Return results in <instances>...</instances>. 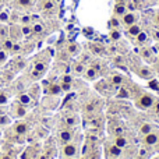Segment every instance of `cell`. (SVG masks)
<instances>
[{"mask_svg":"<svg viewBox=\"0 0 159 159\" xmlns=\"http://www.w3.org/2000/svg\"><path fill=\"white\" fill-rule=\"evenodd\" d=\"M48 70V61H42L38 60L34 63V66L31 67V71H30V77L32 80H39L43 77V74L46 73Z\"/></svg>","mask_w":159,"mask_h":159,"instance_id":"1","label":"cell"},{"mask_svg":"<svg viewBox=\"0 0 159 159\" xmlns=\"http://www.w3.org/2000/svg\"><path fill=\"white\" fill-rule=\"evenodd\" d=\"M155 103V96L152 95V93H143V95L140 96V98L135 101V106L138 107V109L141 110H148L151 109L152 106H154Z\"/></svg>","mask_w":159,"mask_h":159,"instance_id":"2","label":"cell"},{"mask_svg":"<svg viewBox=\"0 0 159 159\" xmlns=\"http://www.w3.org/2000/svg\"><path fill=\"white\" fill-rule=\"evenodd\" d=\"M78 149H80L78 144L71 141V143H67L61 147L60 155H61V158H64V159H73L78 155Z\"/></svg>","mask_w":159,"mask_h":159,"instance_id":"3","label":"cell"},{"mask_svg":"<svg viewBox=\"0 0 159 159\" xmlns=\"http://www.w3.org/2000/svg\"><path fill=\"white\" fill-rule=\"evenodd\" d=\"M28 112V107H25L24 105H21L18 101L14 102L13 105H11V113H13L14 116H17V117H22V116H25Z\"/></svg>","mask_w":159,"mask_h":159,"instance_id":"4","label":"cell"},{"mask_svg":"<svg viewBox=\"0 0 159 159\" xmlns=\"http://www.w3.org/2000/svg\"><path fill=\"white\" fill-rule=\"evenodd\" d=\"M159 143V134L155 131H151L144 135V144L147 147H155Z\"/></svg>","mask_w":159,"mask_h":159,"instance_id":"5","label":"cell"},{"mask_svg":"<svg viewBox=\"0 0 159 159\" xmlns=\"http://www.w3.org/2000/svg\"><path fill=\"white\" fill-rule=\"evenodd\" d=\"M59 141H60V144H67V143H71L73 138H74V133L71 131V130H61L60 133H59L57 135Z\"/></svg>","mask_w":159,"mask_h":159,"instance_id":"6","label":"cell"},{"mask_svg":"<svg viewBox=\"0 0 159 159\" xmlns=\"http://www.w3.org/2000/svg\"><path fill=\"white\" fill-rule=\"evenodd\" d=\"M11 129H13L14 134L25 135L28 131V124L24 123V121H17V123H14V126H11Z\"/></svg>","mask_w":159,"mask_h":159,"instance_id":"7","label":"cell"},{"mask_svg":"<svg viewBox=\"0 0 159 159\" xmlns=\"http://www.w3.org/2000/svg\"><path fill=\"white\" fill-rule=\"evenodd\" d=\"M137 20H138V17H137V14L135 13H126L123 17H121V22H123V25L124 27H127V28H129L130 25L135 24Z\"/></svg>","mask_w":159,"mask_h":159,"instance_id":"8","label":"cell"},{"mask_svg":"<svg viewBox=\"0 0 159 159\" xmlns=\"http://www.w3.org/2000/svg\"><path fill=\"white\" fill-rule=\"evenodd\" d=\"M106 151H107V154H109V157H112V158H119L121 155V152H123V149L121 148H119L117 145H115V144H109L107 145V148H106Z\"/></svg>","mask_w":159,"mask_h":159,"instance_id":"9","label":"cell"},{"mask_svg":"<svg viewBox=\"0 0 159 159\" xmlns=\"http://www.w3.org/2000/svg\"><path fill=\"white\" fill-rule=\"evenodd\" d=\"M14 45H16V42L13 41V39L8 36V38H6V39H3V41H0V46L3 48V49L6 50V52L10 55L11 52H13V48H14Z\"/></svg>","mask_w":159,"mask_h":159,"instance_id":"10","label":"cell"},{"mask_svg":"<svg viewBox=\"0 0 159 159\" xmlns=\"http://www.w3.org/2000/svg\"><path fill=\"white\" fill-rule=\"evenodd\" d=\"M34 4V0H14L13 2V6L16 8H30L31 6Z\"/></svg>","mask_w":159,"mask_h":159,"instance_id":"11","label":"cell"},{"mask_svg":"<svg viewBox=\"0 0 159 159\" xmlns=\"http://www.w3.org/2000/svg\"><path fill=\"white\" fill-rule=\"evenodd\" d=\"M63 92V89H61L60 84H55V82H52V84H49V87L46 88V93H49V95H59V93Z\"/></svg>","mask_w":159,"mask_h":159,"instance_id":"12","label":"cell"},{"mask_svg":"<svg viewBox=\"0 0 159 159\" xmlns=\"http://www.w3.org/2000/svg\"><path fill=\"white\" fill-rule=\"evenodd\" d=\"M18 102L21 105H24L25 107H30V106H32V105H34L32 98H31L28 93H22V95H20L18 96Z\"/></svg>","mask_w":159,"mask_h":159,"instance_id":"13","label":"cell"},{"mask_svg":"<svg viewBox=\"0 0 159 159\" xmlns=\"http://www.w3.org/2000/svg\"><path fill=\"white\" fill-rule=\"evenodd\" d=\"M115 16H120V17H123L124 14L127 13V8H126V4L124 3H116L115 4Z\"/></svg>","mask_w":159,"mask_h":159,"instance_id":"14","label":"cell"},{"mask_svg":"<svg viewBox=\"0 0 159 159\" xmlns=\"http://www.w3.org/2000/svg\"><path fill=\"white\" fill-rule=\"evenodd\" d=\"M113 144H115V145H117L119 148L124 149L127 145H129V141H127V138H126V137H121V135H117V137L115 138V141H113Z\"/></svg>","mask_w":159,"mask_h":159,"instance_id":"15","label":"cell"},{"mask_svg":"<svg viewBox=\"0 0 159 159\" xmlns=\"http://www.w3.org/2000/svg\"><path fill=\"white\" fill-rule=\"evenodd\" d=\"M141 31H143V30H141V27L137 24V22H135V24H133V25H130V27L127 28V34H129L130 36H134V38L141 32Z\"/></svg>","mask_w":159,"mask_h":159,"instance_id":"16","label":"cell"},{"mask_svg":"<svg viewBox=\"0 0 159 159\" xmlns=\"http://www.w3.org/2000/svg\"><path fill=\"white\" fill-rule=\"evenodd\" d=\"M10 36V28L4 24H0V41L8 38Z\"/></svg>","mask_w":159,"mask_h":159,"instance_id":"17","label":"cell"},{"mask_svg":"<svg viewBox=\"0 0 159 159\" xmlns=\"http://www.w3.org/2000/svg\"><path fill=\"white\" fill-rule=\"evenodd\" d=\"M135 39H137V43L144 45L147 41H148V34H147V32H144V31H141V32L138 34L137 36H135Z\"/></svg>","mask_w":159,"mask_h":159,"instance_id":"18","label":"cell"},{"mask_svg":"<svg viewBox=\"0 0 159 159\" xmlns=\"http://www.w3.org/2000/svg\"><path fill=\"white\" fill-rule=\"evenodd\" d=\"M8 61V53L0 46V66H4Z\"/></svg>","mask_w":159,"mask_h":159,"instance_id":"19","label":"cell"},{"mask_svg":"<svg viewBox=\"0 0 159 159\" xmlns=\"http://www.w3.org/2000/svg\"><path fill=\"white\" fill-rule=\"evenodd\" d=\"M8 103V95L4 91H0V106H6Z\"/></svg>","mask_w":159,"mask_h":159,"instance_id":"20","label":"cell"},{"mask_svg":"<svg viewBox=\"0 0 159 159\" xmlns=\"http://www.w3.org/2000/svg\"><path fill=\"white\" fill-rule=\"evenodd\" d=\"M151 131H154V126H152V124H143V126H141V133H143L144 135L145 134H148V133H151Z\"/></svg>","mask_w":159,"mask_h":159,"instance_id":"21","label":"cell"},{"mask_svg":"<svg viewBox=\"0 0 159 159\" xmlns=\"http://www.w3.org/2000/svg\"><path fill=\"white\" fill-rule=\"evenodd\" d=\"M43 31V27H42L41 24H35L32 27V32H36V34H39V32H42Z\"/></svg>","mask_w":159,"mask_h":159,"instance_id":"22","label":"cell"},{"mask_svg":"<svg viewBox=\"0 0 159 159\" xmlns=\"http://www.w3.org/2000/svg\"><path fill=\"white\" fill-rule=\"evenodd\" d=\"M110 38L115 39V41L120 39V32H119V31H112V32H110Z\"/></svg>","mask_w":159,"mask_h":159,"instance_id":"23","label":"cell"},{"mask_svg":"<svg viewBox=\"0 0 159 159\" xmlns=\"http://www.w3.org/2000/svg\"><path fill=\"white\" fill-rule=\"evenodd\" d=\"M112 81H113V84H121L123 82V77H120V75H115V77L112 78Z\"/></svg>","mask_w":159,"mask_h":159,"instance_id":"24","label":"cell"},{"mask_svg":"<svg viewBox=\"0 0 159 159\" xmlns=\"http://www.w3.org/2000/svg\"><path fill=\"white\" fill-rule=\"evenodd\" d=\"M84 66H81V64H78V66H75V73H78V74H81V73H84Z\"/></svg>","mask_w":159,"mask_h":159,"instance_id":"25","label":"cell"},{"mask_svg":"<svg viewBox=\"0 0 159 159\" xmlns=\"http://www.w3.org/2000/svg\"><path fill=\"white\" fill-rule=\"evenodd\" d=\"M66 121H67V123H69V124H71V126H73V124H75V123H77V119H74V117H69Z\"/></svg>","mask_w":159,"mask_h":159,"instance_id":"26","label":"cell"},{"mask_svg":"<svg viewBox=\"0 0 159 159\" xmlns=\"http://www.w3.org/2000/svg\"><path fill=\"white\" fill-rule=\"evenodd\" d=\"M110 24H112L113 27H119V21H117V20H115V18H113L112 21H110Z\"/></svg>","mask_w":159,"mask_h":159,"instance_id":"27","label":"cell"},{"mask_svg":"<svg viewBox=\"0 0 159 159\" xmlns=\"http://www.w3.org/2000/svg\"><path fill=\"white\" fill-rule=\"evenodd\" d=\"M155 22H157V24L159 25V11H157V13H155Z\"/></svg>","mask_w":159,"mask_h":159,"instance_id":"28","label":"cell"},{"mask_svg":"<svg viewBox=\"0 0 159 159\" xmlns=\"http://www.w3.org/2000/svg\"><path fill=\"white\" fill-rule=\"evenodd\" d=\"M154 106H155V110H157V113H159V102H157V101H155Z\"/></svg>","mask_w":159,"mask_h":159,"instance_id":"29","label":"cell"},{"mask_svg":"<svg viewBox=\"0 0 159 159\" xmlns=\"http://www.w3.org/2000/svg\"><path fill=\"white\" fill-rule=\"evenodd\" d=\"M2 159H11V157H8V155H3Z\"/></svg>","mask_w":159,"mask_h":159,"instance_id":"30","label":"cell"},{"mask_svg":"<svg viewBox=\"0 0 159 159\" xmlns=\"http://www.w3.org/2000/svg\"><path fill=\"white\" fill-rule=\"evenodd\" d=\"M116 2H117V3H123V0H116Z\"/></svg>","mask_w":159,"mask_h":159,"instance_id":"31","label":"cell"},{"mask_svg":"<svg viewBox=\"0 0 159 159\" xmlns=\"http://www.w3.org/2000/svg\"><path fill=\"white\" fill-rule=\"evenodd\" d=\"M137 159H144V158H137Z\"/></svg>","mask_w":159,"mask_h":159,"instance_id":"32","label":"cell"},{"mask_svg":"<svg viewBox=\"0 0 159 159\" xmlns=\"http://www.w3.org/2000/svg\"><path fill=\"white\" fill-rule=\"evenodd\" d=\"M11 2H14V0H11Z\"/></svg>","mask_w":159,"mask_h":159,"instance_id":"33","label":"cell"}]
</instances>
